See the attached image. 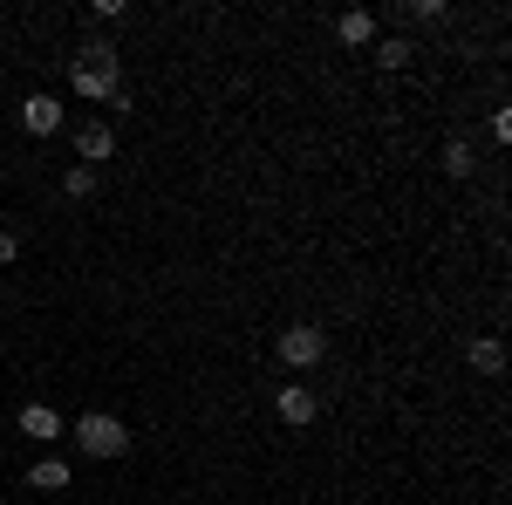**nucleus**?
Returning <instances> with one entry per match:
<instances>
[{
	"label": "nucleus",
	"instance_id": "nucleus-7",
	"mask_svg": "<svg viewBox=\"0 0 512 505\" xmlns=\"http://www.w3.org/2000/svg\"><path fill=\"white\" fill-rule=\"evenodd\" d=\"M274 410H280V424H315V396H308L301 383H287V389H280V403H274Z\"/></svg>",
	"mask_w": 512,
	"mask_h": 505
},
{
	"label": "nucleus",
	"instance_id": "nucleus-9",
	"mask_svg": "<svg viewBox=\"0 0 512 505\" xmlns=\"http://www.w3.org/2000/svg\"><path fill=\"white\" fill-rule=\"evenodd\" d=\"M21 430H28L35 444H48V437H62V417H55L48 403H28V410H21Z\"/></svg>",
	"mask_w": 512,
	"mask_h": 505
},
{
	"label": "nucleus",
	"instance_id": "nucleus-6",
	"mask_svg": "<svg viewBox=\"0 0 512 505\" xmlns=\"http://www.w3.org/2000/svg\"><path fill=\"white\" fill-rule=\"evenodd\" d=\"M465 355H472V369H478V376H506V342H499V335H478V342H472Z\"/></svg>",
	"mask_w": 512,
	"mask_h": 505
},
{
	"label": "nucleus",
	"instance_id": "nucleus-13",
	"mask_svg": "<svg viewBox=\"0 0 512 505\" xmlns=\"http://www.w3.org/2000/svg\"><path fill=\"white\" fill-rule=\"evenodd\" d=\"M376 62H383V69H403V62H410V41H383Z\"/></svg>",
	"mask_w": 512,
	"mask_h": 505
},
{
	"label": "nucleus",
	"instance_id": "nucleus-3",
	"mask_svg": "<svg viewBox=\"0 0 512 505\" xmlns=\"http://www.w3.org/2000/svg\"><path fill=\"white\" fill-rule=\"evenodd\" d=\"M321 355H328V335H321V328H308V321L280 328V362H287V369H315Z\"/></svg>",
	"mask_w": 512,
	"mask_h": 505
},
{
	"label": "nucleus",
	"instance_id": "nucleus-5",
	"mask_svg": "<svg viewBox=\"0 0 512 505\" xmlns=\"http://www.w3.org/2000/svg\"><path fill=\"white\" fill-rule=\"evenodd\" d=\"M110 151H117V137H110L103 123H82V130H76V157L89 164V171H96V164H103Z\"/></svg>",
	"mask_w": 512,
	"mask_h": 505
},
{
	"label": "nucleus",
	"instance_id": "nucleus-10",
	"mask_svg": "<svg viewBox=\"0 0 512 505\" xmlns=\"http://www.w3.org/2000/svg\"><path fill=\"white\" fill-rule=\"evenodd\" d=\"M28 485H35V492H69V465H62V458H41V465L28 471Z\"/></svg>",
	"mask_w": 512,
	"mask_h": 505
},
{
	"label": "nucleus",
	"instance_id": "nucleus-1",
	"mask_svg": "<svg viewBox=\"0 0 512 505\" xmlns=\"http://www.w3.org/2000/svg\"><path fill=\"white\" fill-rule=\"evenodd\" d=\"M69 82H76V96H89V103L117 96V48L110 41H89L76 62H69Z\"/></svg>",
	"mask_w": 512,
	"mask_h": 505
},
{
	"label": "nucleus",
	"instance_id": "nucleus-4",
	"mask_svg": "<svg viewBox=\"0 0 512 505\" xmlns=\"http://www.w3.org/2000/svg\"><path fill=\"white\" fill-rule=\"evenodd\" d=\"M21 130H28V137H55V130H62V103H55V96H28V103H21Z\"/></svg>",
	"mask_w": 512,
	"mask_h": 505
},
{
	"label": "nucleus",
	"instance_id": "nucleus-14",
	"mask_svg": "<svg viewBox=\"0 0 512 505\" xmlns=\"http://www.w3.org/2000/svg\"><path fill=\"white\" fill-rule=\"evenodd\" d=\"M14 253H21V239H14V233H0V267H14Z\"/></svg>",
	"mask_w": 512,
	"mask_h": 505
},
{
	"label": "nucleus",
	"instance_id": "nucleus-12",
	"mask_svg": "<svg viewBox=\"0 0 512 505\" xmlns=\"http://www.w3.org/2000/svg\"><path fill=\"white\" fill-rule=\"evenodd\" d=\"M62 192H69V198H89V192H96V171H89V164H69V178H62Z\"/></svg>",
	"mask_w": 512,
	"mask_h": 505
},
{
	"label": "nucleus",
	"instance_id": "nucleus-8",
	"mask_svg": "<svg viewBox=\"0 0 512 505\" xmlns=\"http://www.w3.org/2000/svg\"><path fill=\"white\" fill-rule=\"evenodd\" d=\"M335 35L349 41V48H369V41H376V14H369V7H349V14L335 21Z\"/></svg>",
	"mask_w": 512,
	"mask_h": 505
},
{
	"label": "nucleus",
	"instance_id": "nucleus-2",
	"mask_svg": "<svg viewBox=\"0 0 512 505\" xmlns=\"http://www.w3.org/2000/svg\"><path fill=\"white\" fill-rule=\"evenodd\" d=\"M76 444L89 451V458H123V451H130V430H123L117 417H82Z\"/></svg>",
	"mask_w": 512,
	"mask_h": 505
},
{
	"label": "nucleus",
	"instance_id": "nucleus-11",
	"mask_svg": "<svg viewBox=\"0 0 512 505\" xmlns=\"http://www.w3.org/2000/svg\"><path fill=\"white\" fill-rule=\"evenodd\" d=\"M444 171H451V178H472V144H465V137L444 144Z\"/></svg>",
	"mask_w": 512,
	"mask_h": 505
}]
</instances>
